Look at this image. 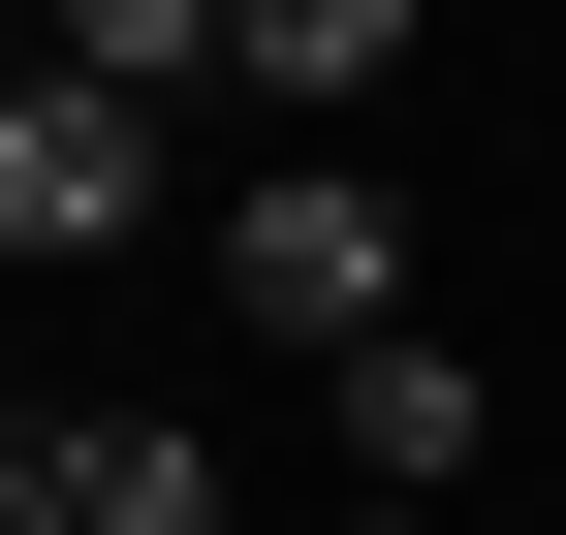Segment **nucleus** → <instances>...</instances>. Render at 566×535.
<instances>
[{
	"label": "nucleus",
	"mask_w": 566,
	"mask_h": 535,
	"mask_svg": "<svg viewBox=\"0 0 566 535\" xmlns=\"http://www.w3.org/2000/svg\"><path fill=\"white\" fill-rule=\"evenodd\" d=\"M221 315L252 347H409V189H346V158H283V189H221Z\"/></svg>",
	"instance_id": "obj_1"
},
{
	"label": "nucleus",
	"mask_w": 566,
	"mask_h": 535,
	"mask_svg": "<svg viewBox=\"0 0 566 535\" xmlns=\"http://www.w3.org/2000/svg\"><path fill=\"white\" fill-rule=\"evenodd\" d=\"M126 221H158V126L32 63V95H0V252H126Z\"/></svg>",
	"instance_id": "obj_2"
},
{
	"label": "nucleus",
	"mask_w": 566,
	"mask_h": 535,
	"mask_svg": "<svg viewBox=\"0 0 566 535\" xmlns=\"http://www.w3.org/2000/svg\"><path fill=\"white\" fill-rule=\"evenodd\" d=\"M32 504H63V535H221V441H189V410H63Z\"/></svg>",
	"instance_id": "obj_3"
},
{
	"label": "nucleus",
	"mask_w": 566,
	"mask_h": 535,
	"mask_svg": "<svg viewBox=\"0 0 566 535\" xmlns=\"http://www.w3.org/2000/svg\"><path fill=\"white\" fill-rule=\"evenodd\" d=\"M315 410H346V504H441L472 473V347H346Z\"/></svg>",
	"instance_id": "obj_4"
},
{
	"label": "nucleus",
	"mask_w": 566,
	"mask_h": 535,
	"mask_svg": "<svg viewBox=\"0 0 566 535\" xmlns=\"http://www.w3.org/2000/svg\"><path fill=\"white\" fill-rule=\"evenodd\" d=\"M409 0H221V95H378Z\"/></svg>",
	"instance_id": "obj_5"
},
{
	"label": "nucleus",
	"mask_w": 566,
	"mask_h": 535,
	"mask_svg": "<svg viewBox=\"0 0 566 535\" xmlns=\"http://www.w3.org/2000/svg\"><path fill=\"white\" fill-rule=\"evenodd\" d=\"M63 95H126V126H158V95H221V0H95V32H63Z\"/></svg>",
	"instance_id": "obj_6"
},
{
	"label": "nucleus",
	"mask_w": 566,
	"mask_h": 535,
	"mask_svg": "<svg viewBox=\"0 0 566 535\" xmlns=\"http://www.w3.org/2000/svg\"><path fill=\"white\" fill-rule=\"evenodd\" d=\"M0 535H63V504H32V441H0Z\"/></svg>",
	"instance_id": "obj_7"
},
{
	"label": "nucleus",
	"mask_w": 566,
	"mask_h": 535,
	"mask_svg": "<svg viewBox=\"0 0 566 535\" xmlns=\"http://www.w3.org/2000/svg\"><path fill=\"white\" fill-rule=\"evenodd\" d=\"M346 535H441V504H346Z\"/></svg>",
	"instance_id": "obj_8"
}]
</instances>
